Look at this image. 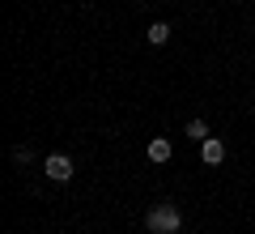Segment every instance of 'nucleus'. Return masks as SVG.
<instances>
[{
    "instance_id": "39448f33",
    "label": "nucleus",
    "mask_w": 255,
    "mask_h": 234,
    "mask_svg": "<svg viewBox=\"0 0 255 234\" xmlns=\"http://www.w3.org/2000/svg\"><path fill=\"white\" fill-rule=\"evenodd\" d=\"M145 38H149L153 47H166V43H170V26H166V21H153V26L145 30Z\"/></svg>"
},
{
    "instance_id": "0eeeda50",
    "label": "nucleus",
    "mask_w": 255,
    "mask_h": 234,
    "mask_svg": "<svg viewBox=\"0 0 255 234\" xmlns=\"http://www.w3.org/2000/svg\"><path fill=\"white\" fill-rule=\"evenodd\" d=\"M30 158H34L30 145H17V149H13V162H17V166H30Z\"/></svg>"
},
{
    "instance_id": "f03ea898",
    "label": "nucleus",
    "mask_w": 255,
    "mask_h": 234,
    "mask_svg": "<svg viewBox=\"0 0 255 234\" xmlns=\"http://www.w3.org/2000/svg\"><path fill=\"white\" fill-rule=\"evenodd\" d=\"M43 175H47L51 183H68V179H73V158H64V153H51V158L43 162Z\"/></svg>"
},
{
    "instance_id": "7ed1b4c3",
    "label": "nucleus",
    "mask_w": 255,
    "mask_h": 234,
    "mask_svg": "<svg viewBox=\"0 0 255 234\" xmlns=\"http://www.w3.org/2000/svg\"><path fill=\"white\" fill-rule=\"evenodd\" d=\"M200 158L209 166H221V162H226V145H221L217 136H209V141H200Z\"/></svg>"
},
{
    "instance_id": "f257e3e1",
    "label": "nucleus",
    "mask_w": 255,
    "mask_h": 234,
    "mask_svg": "<svg viewBox=\"0 0 255 234\" xmlns=\"http://www.w3.org/2000/svg\"><path fill=\"white\" fill-rule=\"evenodd\" d=\"M145 226H149V234H179L183 230V213H179V205L162 200V205H153L145 213Z\"/></svg>"
},
{
    "instance_id": "423d86ee",
    "label": "nucleus",
    "mask_w": 255,
    "mask_h": 234,
    "mask_svg": "<svg viewBox=\"0 0 255 234\" xmlns=\"http://www.w3.org/2000/svg\"><path fill=\"white\" fill-rule=\"evenodd\" d=\"M183 132H187L191 141H209V124H204V119H187V128H183Z\"/></svg>"
},
{
    "instance_id": "20e7f679",
    "label": "nucleus",
    "mask_w": 255,
    "mask_h": 234,
    "mask_svg": "<svg viewBox=\"0 0 255 234\" xmlns=\"http://www.w3.org/2000/svg\"><path fill=\"white\" fill-rule=\"evenodd\" d=\"M149 162H157V166H162V162H170V153H174V145L170 141H166V136H153V141H149Z\"/></svg>"
}]
</instances>
